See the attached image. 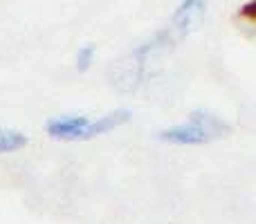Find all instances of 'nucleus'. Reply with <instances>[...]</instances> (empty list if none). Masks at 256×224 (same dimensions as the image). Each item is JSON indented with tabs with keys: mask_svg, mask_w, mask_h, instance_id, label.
Listing matches in <instances>:
<instances>
[{
	"mask_svg": "<svg viewBox=\"0 0 256 224\" xmlns=\"http://www.w3.org/2000/svg\"><path fill=\"white\" fill-rule=\"evenodd\" d=\"M132 117V110L130 108H115V110L102 114V117L92 119L88 126V130H86V137L84 141H90V139H97V137L102 135H108V132L117 130V128H122L124 123L130 121Z\"/></svg>",
	"mask_w": 256,
	"mask_h": 224,
	"instance_id": "20e7f679",
	"label": "nucleus"
},
{
	"mask_svg": "<svg viewBox=\"0 0 256 224\" xmlns=\"http://www.w3.org/2000/svg\"><path fill=\"white\" fill-rule=\"evenodd\" d=\"M240 13H243V16H248V18H254V20H256V0H252V2L245 4Z\"/></svg>",
	"mask_w": 256,
	"mask_h": 224,
	"instance_id": "0eeeda50",
	"label": "nucleus"
},
{
	"mask_svg": "<svg viewBox=\"0 0 256 224\" xmlns=\"http://www.w3.org/2000/svg\"><path fill=\"white\" fill-rule=\"evenodd\" d=\"M90 121H92V117L84 112L56 114V117L45 121V132L58 141H84Z\"/></svg>",
	"mask_w": 256,
	"mask_h": 224,
	"instance_id": "f03ea898",
	"label": "nucleus"
},
{
	"mask_svg": "<svg viewBox=\"0 0 256 224\" xmlns=\"http://www.w3.org/2000/svg\"><path fill=\"white\" fill-rule=\"evenodd\" d=\"M230 130L232 126L220 114L207 110V108H198V110L189 112V117L182 123L164 128L155 137L160 141H164V144H173V146H204L222 139Z\"/></svg>",
	"mask_w": 256,
	"mask_h": 224,
	"instance_id": "f257e3e1",
	"label": "nucleus"
},
{
	"mask_svg": "<svg viewBox=\"0 0 256 224\" xmlns=\"http://www.w3.org/2000/svg\"><path fill=\"white\" fill-rule=\"evenodd\" d=\"M30 144V137L16 128H0V155L18 153Z\"/></svg>",
	"mask_w": 256,
	"mask_h": 224,
	"instance_id": "39448f33",
	"label": "nucleus"
},
{
	"mask_svg": "<svg viewBox=\"0 0 256 224\" xmlns=\"http://www.w3.org/2000/svg\"><path fill=\"white\" fill-rule=\"evenodd\" d=\"M94 61H97V45L94 43L81 45L74 54V70L79 72V74H84V72H88L90 67L94 65Z\"/></svg>",
	"mask_w": 256,
	"mask_h": 224,
	"instance_id": "423d86ee",
	"label": "nucleus"
},
{
	"mask_svg": "<svg viewBox=\"0 0 256 224\" xmlns=\"http://www.w3.org/2000/svg\"><path fill=\"white\" fill-rule=\"evenodd\" d=\"M207 11V0H180L171 16V31L176 38H186L191 31L198 29Z\"/></svg>",
	"mask_w": 256,
	"mask_h": 224,
	"instance_id": "7ed1b4c3",
	"label": "nucleus"
}]
</instances>
